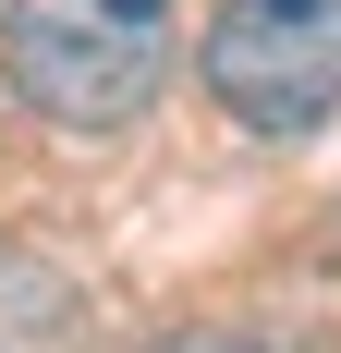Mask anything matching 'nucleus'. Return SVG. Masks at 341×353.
Returning a JSON list of instances; mask_svg holds the SVG:
<instances>
[{"instance_id":"2","label":"nucleus","mask_w":341,"mask_h":353,"mask_svg":"<svg viewBox=\"0 0 341 353\" xmlns=\"http://www.w3.org/2000/svg\"><path fill=\"white\" fill-rule=\"evenodd\" d=\"M207 98L244 134H317L341 110V0H220Z\"/></svg>"},{"instance_id":"3","label":"nucleus","mask_w":341,"mask_h":353,"mask_svg":"<svg viewBox=\"0 0 341 353\" xmlns=\"http://www.w3.org/2000/svg\"><path fill=\"white\" fill-rule=\"evenodd\" d=\"M159 353H269V341H232V329H183V341H159Z\"/></svg>"},{"instance_id":"1","label":"nucleus","mask_w":341,"mask_h":353,"mask_svg":"<svg viewBox=\"0 0 341 353\" xmlns=\"http://www.w3.org/2000/svg\"><path fill=\"white\" fill-rule=\"evenodd\" d=\"M0 49H12L25 110H49L61 134H122L170 98L183 25H170V0H12Z\"/></svg>"}]
</instances>
